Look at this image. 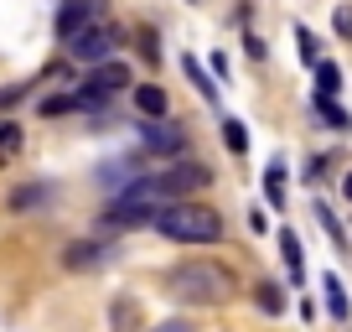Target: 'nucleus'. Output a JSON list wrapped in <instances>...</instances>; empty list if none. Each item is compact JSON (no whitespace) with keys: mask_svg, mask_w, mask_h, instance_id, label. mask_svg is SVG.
Here are the masks:
<instances>
[{"mask_svg":"<svg viewBox=\"0 0 352 332\" xmlns=\"http://www.w3.org/2000/svg\"><path fill=\"white\" fill-rule=\"evenodd\" d=\"M342 89V68L337 63H316V99H331Z\"/></svg>","mask_w":352,"mask_h":332,"instance_id":"ddd939ff","label":"nucleus"},{"mask_svg":"<svg viewBox=\"0 0 352 332\" xmlns=\"http://www.w3.org/2000/svg\"><path fill=\"white\" fill-rule=\"evenodd\" d=\"M155 229L171 244H218L223 239V213L208 203H166L155 213Z\"/></svg>","mask_w":352,"mask_h":332,"instance_id":"f03ea898","label":"nucleus"},{"mask_svg":"<svg viewBox=\"0 0 352 332\" xmlns=\"http://www.w3.org/2000/svg\"><path fill=\"white\" fill-rule=\"evenodd\" d=\"M114 332H140V307H135L130 296L114 301Z\"/></svg>","mask_w":352,"mask_h":332,"instance_id":"f8f14e48","label":"nucleus"},{"mask_svg":"<svg viewBox=\"0 0 352 332\" xmlns=\"http://www.w3.org/2000/svg\"><path fill=\"white\" fill-rule=\"evenodd\" d=\"M155 203H135V198H120L114 203L109 213H104V223H109V229H135V223H155Z\"/></svg>","mask_w":352,"mask_h":332,"instance_id":"423d86ee","label":"nucleus"},{"mask_svg":"<svg viewBox=\"0 0 352 332\" xmlns=\"http://www.w3.org/2000/svg\"><path fill=\"white\" fill-rule=\"evenodd\" d=\"M166 286H171L176 301H187V307H218V301L233 296L239 276L228 265H212V260H187V265L166 270Z\"/></svg>","mask_w":352,"mask_h":332,"instance_id":"f257e3e1","label":"nucleus"},{"mask_svg":"<svg viewBox=\"0 0 352 332\" xmlns=\"http://www.w3.org/2000/svg\"><path fill=\"white\" fill-rule=\"evenodd\" d=\"M337 32H342V37H352V11H337Z\"/></svg>","mask_w":352,"mask_h":332,"instance_id":"b1692460","label":"nucleus"},{"mask_svg":"<svg viewBox=\"0 0 352 332\" xmlns=\"http://www.w3.org/2000/svg\"><path fill=\"white\" fill-rule=\"evenodd\" d=\"M187 73H192V83L202 89V99H212V83H208V73H202V63H197V57H187Z\"/></svg>","mask_w":352,"mask_h":332,"instance_id":"412c9836","label":"nucleus"},{"mask_svg":"<svg viewBox=\"0 0 352 332\" xmlns=\"http://www.w3.org/2000/svg\"><path fill=\"white\" fill-rule=\"evenodd\" d=\"M104 260H109V249L94 244V239H78V244H67V249H63V265L67 270H99Z\"/></svg>","mask_w":352,"mask_h":332,"instance_id":"0eeeda50","label":"nucleus"},{"mask_svg":"<svg viewBox=\"0 0 352 332\" xmlns=\"http://www.w3.org/2000/svg\"><path fill=\"white\" fill-rule=\"evenodd\" d=\"M114 42H120V32H114L109 21H99V26H88L83 37H73V42H67V52H73L78 63L104 68V63H109V52H114Z\"/></svg>","mask_w":352,"mask_h":332,"instance_id":"7ed1b4c3","label":"nucleus"},{"mask_svg":"<svg viewBox=\"0 0 352 332\" xmlns=\"http://www.w3.org/2000/svg\"><path fill=\"white\" fill-rule=\"evenodd\" d=\"M26 94H32V83H6V89H0V110H6V104H21Z\"/></svg>","mask_w":352,"mask_h":332,"instance_id":"aec40b11","label":"nucleus"},{"mask_svg":"<svg viewBox=\"0 0 352 332\" xmlns=\"http://www.w3.org/2000/svg\"><path fill=\"white\" fill-rule=\"evenodd\" d=\"M327 311H331L337 322H347V291H342L337 276H327Z\"/></svg>","mask_w":352,"mask_h":332,"instance_id":"4468645a","label":"nucleus"},{"mask_svg":"<svg viewBox=\"0 0 352 332\" xmlns=\"http://www.w3.org/2000/svg\"><path fill=\"white\" fill-rule=\"evenodd\" d=\"M42 203H52V182H32V187H16L11 192V208L16 213H32V208H42Z\"/></svg>","mask_w":352,"mask_h":332,"instance_id":"1a4fd4ad","label":"nucleus"},{"mask_svg":"<svg viewBox=\"0 0 352 332\" xmlns=\"http://www.w3.org/2000/svg\"><path fill=\"white\" fill-rule=\"evenodd\" d=\"M296 42H300V63H321V47H316V37H311L306 26L296 32Z\"/></svg>","mask_w":352,"mask_h":332,"instance_id":"6ab92c4d","label":"nucleus"},{"mask_svg":"<svg viewBox=\"0 0 352 332\" xmlns=\"http://www.w3.org/2000/svg\"><path fill=\"white\" fill-rule=\"evenodd\" d=\"M342 192H347V203H352V172H347V182H342Z\"/></svg>","mask_w":352,"mask_h":332,"instance_id":"a878e982","label":"nucleus"},{"mask_svg":"<svg viewBox=\"0 0 352 332\" xmlns=\"http://www.w3.org/2000/svg\"><path fill=\"white\" fill-rule=\"evenodd\" d=\"M99 21H104V0H67L57 11V37L73 42V37H83L88 26H99Z\"/></svg>","mask_w":352,"mask_h":332,"instance_id":"20e7f679","label":"nucleus"},{"mask_svg":"<svg viewBox=\"0 0 352 332\" xmlns=\"http://www.w3.org/2000/svg\"><path fill=\"white\" fill-rule=\"evenodd\" d=\"M316 114L331 125V130H352V114H347V110H337L331 99H316Z\"/></svg>","mask_w":352,"mask_h":332,"instance_id":"2eb2a0df","label":"nucleus"},{"mask_svg":"<svg viewBox=\"0 0 352 332\" xmlns=\"http://www.w3.org/2000/svg\"><path fill=\"white\" fill-rule=\"evenodd\" d=\"M254 301H259V311H270V317H280V311H285V296H280L275 280H259V286H254Z\"/></svg>","mask_w":352,"mask_h":332,"instance_id":"9b49d317","label":"nucleus"},{"mask_svg":"<svg viewBox=\"0 0 352 332\" xmlns=\"http://www.w3.org/2000/svg\"><path fill=\"white\" fill-rule=\"evenodd\" d=\"M316 213H321V223H327V234L337 239V249H347V234H342V223L331 218V208H316Z\"/></svg>","mask_w":352,"mask_h":332,"instance_id":"4be33fe9","label":"nucleus"},{"mask_svg":"<svg viewBox=\"0 0 352 332\" xmlns=\"http://www.w3.org/2000/svg\"><path fill=\"white\" fill-rule=\"evenodd\" d=\"M21 151V125H0V161H16Z\"/></svg>","mask_w":352,"mask_h":332,"instance_id":"dca6fc26","label":"nucleus"},{"mask_svg":"<svg viewBox=\"0 0 352 332\" xmlns=\"http://www.w3.org/2000/svg\"><path fill=\"white\" fill-rule=\"evenodd\" d=\"M280 249H285V265H290V276H300V239L290 229H280Z\"/></svg>","mask_w":352,"mask_h":332,"instance_id":"f3484780","label":"nucleus"},{"mask_svg":"<svg viewBox=\"0 0 352 332\" xmlns=\"http://www.w3.org/2000/svg\"><path fill=\"white\" fill-rule=\"evenodd\" d=\"M135 104H140V114L161 120V114H166V89H155V83H140V89H135Z\"/></svg>","mask_w":352,"mask_h":332,"instance_id":"9d476101","label":"nucleus"},{"mask_svg":"<svg viewBox=\"0 0 352 332\" xmlns=\"http://www.w3.org/2000/svg\"><path fill=\"white\" fill-rule=\"evenodd\" d=\"M140 141L151 151H182L187 145V130L182 125H140Z\"/></svg>","mask_w":352,"mask_h":332,"instance_id":"6e6552de","label":"nucleus"},{"mask_svg":"<svg viewBox=\"0 0 352 332\" xmlns=\"http://www.w3.org/2000/svg\"><path fill=\"white\" fill-rule=\"evenodd\" d=\"M151 332H192L187 322H161V327H151Z\"/></svg>","mask_w":352,"mask_h":332,"instance_id":"393cba45","label":"nucleus"},{"mask_svg":"<svg viewBox=\"0 0 352 332\" xmlns=\"http://www.w3.org/2000/svg\"><path fill=\"white\" fill-rule=\"evenodd\" d=\"M223 141H228V151H233V156H243L249 135H243V125H239V120H223Z\"/></svg>","mask_w":352,"mask_h":332,"instance_id":"a211bd4d","label":"nucleus"},{"mask_svg":"<svg viewBox=\"0 0 352 332\" xmlns=\"http://www.w3.org/2000/svg\"><path fill=\"white\" fill-rule=\"evenodd\" d=\"M120 89H130V68H124V63H104V68L88 73V83H83L78 99H83V104H104L109 94H120Z\"/></svg>","mask_w":352,"mask_h":332,"instance_id":"39448f33","label":"nucleus"},{"mask_svg":"<svg viewBox=\"0 0 352 332\" xmlns=\"http://www.w3.org/2000/svg\"><path fill=\"white\" fill-rule=\"evenodd\" d=\"M83 99H42V114H67V110H78Z\"/></svg>","mask_w":352,"mask_h":332,"instance_id":"5701e85b","label":"nucleus"}]
</instances>
